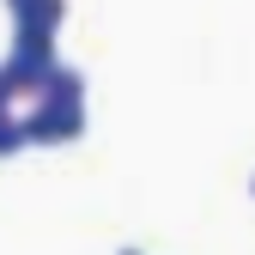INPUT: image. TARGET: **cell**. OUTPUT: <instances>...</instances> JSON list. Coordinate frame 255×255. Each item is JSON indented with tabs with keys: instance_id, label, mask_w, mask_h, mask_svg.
I'll use <instances>...</instances> for the list:
<instances>
[{
	"instance_id": "obj_1",
	"label": "cell",
	"mask_w": 255,
	"mask_h": 255,
	"mask_svg": "<svg viewBox=\"0 0 255 255\" xmlns=\"http://www.w3.org/2000/svg\"><path fill=\"white\" fill-rule=\"evenodd\" d=\"M79 122H85V79H79L73 67H61V73L37 91V110H30L24 134H30V140H73Z\"/></svg>"
},
{
	"instance_id": "obj_2",
	"label": "cell",
	"mask_w": 255,
	"mask_h": 255,
	"mask_svg": "<svg viewBox=\"0 0 255 255\" xmlns=\"http://www.w3.org/2000/svg\"><path fill=\"white\" fill-rule=\"evenodd\" d=\"M24 140H30V134H24V122H12L6 110H0V158H6V152H18Z\"/></svg>"
}]
</instances>
